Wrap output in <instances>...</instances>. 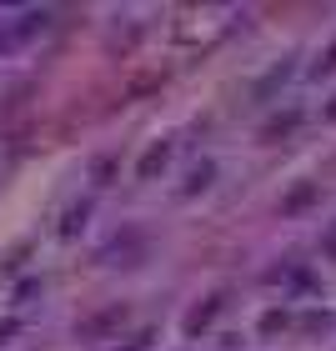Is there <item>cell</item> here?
<instances>
[{"label": "cell", "instance_id": "cell-1", "mask_svg": "<svg viewBox=\"0 0 336 351\" xmlns=\"http://www.w3.org/2000/svg\"><path fill=\"white\" fill-rule=\"evenodd\" d=\"M331 116H336V106H331Z\"/></svg>", "mask_w": 336, "mask_h": 351}]
</instances>
